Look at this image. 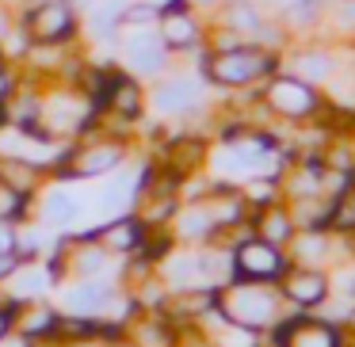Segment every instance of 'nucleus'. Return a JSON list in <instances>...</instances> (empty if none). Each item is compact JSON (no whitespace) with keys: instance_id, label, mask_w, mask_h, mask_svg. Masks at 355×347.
<instances>
[{"instance_id":"31","label":"nucleus","mask_w":355,"mask_h":347,"mask_svg":"<svg viewBox=\"0 0 355 347\" xmlns=\"http://www.w3.org/2000/svg\"><path fill=\"white\" fill-rule=\"evenodd\" d=\"M0 35H4V16H0Z\"/></svg>"},{"instance_id":"1","label":"nucleus","mask_w":355,"mask_h":347,"mask_svg":"<svg viewBox=\"0 0 355 347\" xmlns=\"http://www.w3.org/2000/svg\"><path fill=\"white\" fill-rule=\"evenodd\" d=\"M268 69H271V54H263V50H241V46H233L207 62V73L218 84H248V80L263 77Z\"/></svg>"},{"instance_id":"29","label":"nucleus","mask_w":355,"mask_h":347,"mask_svg":"<svg viewBox=\"0 0 355 347\" xmlns=\"http://www.w3.org/2000/svg\"><path fill=\"white\" fill-rule=\"evenodd\" d=\"M4 92H8V73L0 69V96H4Z\"/></svg>"},{"instance_id":"9","label":"nucleus","mask_w":355,"mask_h":347,"mask_svg":"<svg viewBox=\"0 0 355 347\" xmlns=\"http://www.w3.org/2000/svg\"><path fill=\"white\" fill-rule=\"evenodd\" d=\"M283 347H340L336 332L324 328V324H291V328L279 336Z\"/></svg>"},{"instance_id":"14","label":"nucleus","mask_w":355,"mask_h":347,"mask_svg":"<svg viewBox=\"0 0 355 347\" xmlns=\"http://www.w3.org/2000/svg\"><path fill=\"white\" fill-rule=\"evenodd\" d=\"M107 298H111V290L107 286H77V290L69 294V309H80V313H96V309H103L107 305Z\"/></svg>"},{"instance_id":"15","label":"nucleus","mask_w":355,"mask_h":347,"mask_svg":"<svg viewBox=\"0 0 355 347\" xmlns=\"http://www.w3.org/2000/svg\"><path fill=\"white\" fill-rule=\"evenodd\" d=\"M294 69H298L302 80H324L332 73V62L324 54H302L298 62H294Z\"/></svg>"},{"instance_id":"30","label":"nucleus","mask_w":355,"mask_h":347,"mask_svg":"<svg viewBox=\"0 0 355 347\" xmlns=\"http://www.w3.org/2000/svg\"><path fill=\"white\" fill-rule=\"evenodd\" d=\"M8 332V313H0V336Z\"/></svg>"},{"instance_id":"20","label":"nucleus","mask_w":355,"mask_h":347,"mask_svg":"<svg viewBox=\"0 0 355 347\" xmlns=\"http://www.w3.org/2000/svg\"><path fill=\"white\" fill-rule=\"evenodd\" d=\"M332 217H336V225H340V229H355V184L347 187L344 195H340L336 214H332Z\"/></svg>"},{"instance_id":"5","label":"nucleus","mask_w":355,"mask_h":347,"mask_svg":"<svg viewBox=\"0 0 355 347\" xmlns=\"http://www.w3.org/2000/svg\"><path fill=\"white\" fill-rule=\"evenodd\" d=\"M237 267L245 278H271L283 271V260H279L275 244L271 240H248V244H241L237 252Z\"/></svg>"},{"instance_id":"22","label":"nucleus","mask_w":355,"mask_h":347,"mask_svg":"<svg viewBox=\"0 0 355 347\" xmlns=\"http://www.w3.org/2000/svg\"><path fill=\"white\" fill-rule=\"evenodd\" d=\"M230 24L241 27V31H256V27H260V16H256V8H248V4H233Z\"/></svg>"},{"instance_id":"11","label":"nucleus","mask_w":355,"mask_h":347,"mask_svg":"<svg viewBox=\"0 0 355 347\" xmlns=\"http://www.w3.org/2000/svg\"><path fill=\"white\" fill-rule=\"evenodd\" d=\"M195 35H199V31H195V19L187 16V12H180V8H172L168 16L161 19V42H164V46H176V50L180 46H191Z\"/></svg>"},{"instance_id":"21","label":"nucleus","mask_w":355,"mask_h":347,"mask_svg":"<svg viewBox=\"0 0 355 347\" xmlns=\"http://www.w3.org/2000/svg\"><path fill=\"white\" fill-rule=\"evenodd\" d=\"M263 237H268V240H275V244H279V240H286V237H291V222H286V214L271 210V214L263 217Z\"/></svg>"},{"instance_id":"17","label":"nucleus","mask_w":355,"mask_h":347,"mask_svg":"<svg viewBox=\"0 0 355 347\" xmlns=\"http://www.w3.org/2000/svg\"><path fill=\"white\" fill-rule=\"evenodd\" d=\"M73 214H77V202H73L69 195H50V199H46V222L65 225Z\"/></svg>"},{"instance_id":"4","label":"nucleus","mask_w":355,"mask_h":347,"mask_svg":"<svg viewBox=\"0 0 355 347\" xmlns=\"http://www.w3.org/2000/svg\"><path fill=\"white\" fill-rule=\"evenodd\" d=\"M27 31H31L35 42H58V39H65V35L73 31V12H69V4H62V0H50V4L35 8L31 16H27Z\"/></svg>"},{"instance_id":"12","label":"nucleus","mask_w":355,"mask_h":347,"mask_svg":"<svg viewBox=\"0 0 355 347\" xmlns=\"http://www.w3.org/2000/svg\"><path fill=\"white\" fill-rule=\"evenodd\" d=\"M107 100H111V107L123 111L126 118H134V115H138V107H141L138 88H134L126 77H111V84H107Z\"/></svg>"},{"instance_id":"3","label":"nucleus","mask_w":355,"mask_h":347,"mask_svg":"<svg viewBox=\"0 0 355 347\" xmlns=\"http://www.w3.org/2000/svg\"><path fill=\"white\" fill-rule=\"evenodd\" d=\"M268 103L286 118H306L309 111L317 107V96L306 80H294V77H283L268 88Z\"/></svg>"},{"instance_id":"8","label":"nucleus","mask_w":355,"mask_h":347,"mask_svg":"<svg viewBox=\"0 0 355 347\" xmlns=\"http://www.w3.org/2000/svg\"><path fill=\"white\" fill-rule=\"evenodd\" d=\"M126 57H130V65L138 73H153L164 65V42H157L153 35H134L126 42Z\"/></svg>"},{"instance_id":"7","label":"nucleus","mask_w":355,"mask_h":347,"mask_svg":"<svg viewBox=\"0 0 355 347\" xmlns=\"http://www.w3.org/2000/svg\"><path fill=\"white\" fill-rule=\"evenodd\" d=\"M324 290H329V283H324V275H317V271H294V275H286V298L298 301V305H317V301L324 298Z\"/></svg>"},{"instance_id":"19","label":"nucleus","mask_w":355,"mask_h":347,"mask_svg":"<svg viewBox=\"0 0 355 347\" xmlns=\"http://www.w3.org/2000/svg\"><path fill=\"white\" fill-rule=\"evenodd\" d=\"M210 225H214V214H202V210H187L184 222H180V229H184V237H202V233H210Z\"/></svg>"},{"instance_id":"6","label":"nucleus","mask_w":355,"mask_h":347,"mask_svg":"<svg viewBox=\"0 0 355 347\" xmlns=\"http://www.w3.org/2000/svg\"><path fill=\"white\" fill-rule=\"evenodd\" d=\"M119 161H123V149H119V145L80 149V153L69 161V176H103V172H111Z\"/></svg>"},{"instance_id":"24","label":"nucleus","mask_w":355,"mask_h":347,"mask_svg":"<svg viewBox=\"0 0 355 347\" xmlns=\"http://www.w3.org/2000/svg\"><path fill=\"white\" fill-rule=\"evenodd\" d=\"M0 252H16V233L8 222H0Z\"/></svg>"},{"instance_id":"23","label":"nucleus","mask_w":355,"mask_h":347,"mask_svg":"<svg viewBox=\"0 0 355 347\" xmlns=\"http://www.w3.org/2000/svg\"><path fill=\"white\" fill-rule=\"evenodd\" d=\"M153 19H157V8H153V4H134V8L123 12V24H134V27L153 24Z\"/></svg>"},{"instance_id":"25","label":"nucleus","mask_w":355,"mask_h":347,"mask_svg":"<svg viewBox=\"0 0 355 347\" xmlns=\"http://www.w3.org/2000/svg\"><path fill=\"white\" fill-rule=\"evenodd\" d=\"M77 263H80V271H88V275H92V271L103 267V256H100V252H85Z\"/></svg>"},{"instance_id":"2","label":"nucleus","mask_w":355,"mask_h":347,"mask_svg":"<svg viewBox=\"0 0 355 347\" xmlns=\"http://www.w3.org/2000/svg\"><path fill=\"white\" fill-rule=\"evenodd\" d=\"M225 313H230L241 328H260V324L271 321L275 301H271V294L260 290V286H237V290L225 294Z\"/></svg>"},{"instance_id":"16","label":"nucleus","mask_w":355,"mask_h":347,"mask_svg":"<svg viewBox=\"0 0 355 347\" xmlns=\"http://www.w3.org/2000/svg\"><path fill=\"white\" fill-rule=\"evenodd\" d=\"M119 19H123V4H119V0H107L103 8L92 12V31L103 39V35H111V27H115Z\"/></svg>"},{"instance_id":"10","label":"nucleus","mask_w":355,"mask_h":347,"mask_svg":"<svg viewBox=\"0 0 355 347\" xmlns=\"http://www.w3.org/2000/svg\"><path fill=\"white\" fill-rule=\"evenodd\" d=\"M153 103L161 111H187L199 103V88L191 84V80H172V84H161L153 96Z\"/></svg>"},{"instance_id":"28","label":"nucleus","mask_w":355,"mask_h":347,"mask_svg":"<svg viewBox=\"0 0 355 347\" xmlns=\"http://www.w3.org/2000/svg\"><path fill=\"white\" fill-rule=\"evenodd\" d=\"M306 256H321V240H309V244H302V260Z\"/></svg>"},{"instance_id":"26","label":"nucleus","mask_w":355,"mask_h":347,"mask_svg":"<svg viewBox=\"0 0 355 347\" xmlns=\"http://www.w3.org/2000/svg\"><path fill=\"white\" fill-rule=\"evenodd\" d=\"M12 271H16V260H12V252H0V278L12 275Z\"/></svg>"},{"instance_id":"13","label":"nucleus","mask_w":355,"mask_h":347,"mask_svg":"<svg viewBox=\"0 0 355 347\" xmlns=\"http://www.w3.org/2000/svg\"><path fill=\"white\" fill-rule=\"evenodd\" d=\"M0 184L16 195H27L35 187V168L27 161H0Z\"/></svg>"},{"instance_id":"27","label":"nucleus","mask_w":355,"mask_h":347,"mask_svg":"<svg viewBox=\"0 0 355 347\" xmlns=\"http://www.w3.org/2000/svg\"><path fill=\"white\" fill-rule=\"evenodd\" d=\"M0 347H31V344H27L24 336H8V332H4V336H0Z\"/></svg>"},{"instance_id":"18","label":"nucleus","mask_w":355,"mask_h":347,"mask_svg":"<svg viewBox=\"0 0 355 347\" xmlns=\"http://www.w3.org/2000/svg\"><path fill=\"white\" fill-rule=\"evenodd\" d=\"M103 237H107L111 248H134V244H138V225H134V222H119V225H111Z\"/></svg>"},{"instance_id":"32","label":"nucleus","mask_w":355,"mask_h":347,"mask_svg":"<svg viewBox=\"0 0 355 347\" xmlns=\"http://www.w3.org/2000/svg\"><path fill=\"white\" fill-rule=\"evenodd\" d=\"M286 4H291V0H286Z\"/></svg>"}]
</instances>
